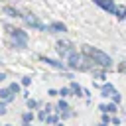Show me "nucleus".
Listing matches in <instances>:
<instances>
[{
    "mask_svg": "<svg viewBox=\"0 0 126 126\" xmlns=\"http://www.w3.org/2000/svg\"><path fill=\"white\" fill-rule=\"evenodd\" d=\"M83 53L93 61L94 67H102V69H110V67H112L110 55H106L104 51H100V49H96V47H93V45H83Z\"/></svg>",
    "mask_w": 126,
    "mask_h": 126,
    "instance_id": "1",
    "label": "nucleus"
},
{
    "mask_svg": "<svg viewBox=\"0 0 126 126\" xmlns=\"http://www.w3.org/2000/svg\"><path fill=\"white\" fill-rule=\"evenodd\" d=\"M26 104H28V108H30V110H35V108L39 106V102H37L35 98H26Z\"/></svg>",
    "mask_w": 126,
    "mask_h": 126,
    "instance_id": "19",
    "label": "nucleus"
},
{
    "mask_svg": "<svg viewBox=\"0 0 126 126\" xmlns=\"http://www.w3.org/2000/svg\"><path fill=\"white\" fill-rule=\"evenodd\" d=\"M51 108H53L51 104H47V106H43V108H41V110L37 112V118H39L41 122H45V120H47V116L51 114Z\"/></svg>",
    "mask_w": 126,
    "mask_h": 126,
    "instance_id": "14",
    "label": "nucleus"
},
{
    "mask_svg": "<svg viewBox=\"0 0 126 126\" xmlns=\"http://www.w3.org/2000/svg\"><path fill=\"white\" fill-rule=\"evenodd\" d=\"M73 93H71V87H61L59 89V96L61 98H67V96H71Z\"/></svg>",
    "mask_w": 126,
    "mask_h": 126,
    "instance_id": "17",
    "label": "nucleus"
},
{
    "mask_svg": "<svg viewBox=\"0 0 126 126\" xmlns=\"http://www.w3.org/2000/svg\"><path fill=\"white\" fill-rule=\"evenodd\" d=\"M110 124H112V126H118V124H120V118H118V116H112Z\"/></svg>",
    "mask_w": 126,
    "mask_h": 126,
    "instance_id": "27",
    "label": "nucleus"
},
{
    "mask_svg": "<svg viewBox=\"0 0 126 126\" xmlns=\"http://www.w3.org/2000/svg\"><path fill=\"white\" fill-rule=\"evenodd\" d=\"M0 126H4V124H0Z\"/></svg>",
    "mask_w": 126,
    "mask_h": 126,
    "instance_id": "34",
    "label": "nucleus"
},
{
    "mask_svg": "<svg viewBox=\"0 0 126 126\" xmlns=\"http://www.w3.org/2000/svg\"><path fill=\"white\" fill-rule=\"evenodd\" d=\"M6 104H8V102H4V100H0V116H4V114L8 112V108H6Z\"/></svg>",
    "mask_w": 126,
    "mask_h": 126,
    "instance_id": "22",
    "label": "nucleus"
},
{
    "mask_svg": "<svg viewBox=\"0 0 126 126\" xmlns=\"http://www.w3.org/2000/svg\"><path fill=\"white\" fill-rule=\"evenodd\" d=\"M94 77L96 79H104V69L100 67V69H94Z\"/></svg>",
    "mask_w": 126,
    "mask_h": 126,
    "instance_id": "21",
    "label": "nucleus"
},
{
    "mask_svg": "<svg viewBox=\"0 0 126 126\" xmlns=\"http://www.w3.org/2000/svg\"><path fill=\"white\" fill-rule=\"evenodd\" d=\"M118 71H120V73H126V61L118 63Z\"/></svg>",
    "mask_w": 126,
    "mask_h": 126,
    "instance_id": "26",
    "label": "nucleus"
},
{
    "mask_svg": "<svg viewBox=\"0 0 126 126\" xmlns=\"http://www.w3.org/2000/svg\"><path fill=\"white\" fill-rule=\"evenodd\" d=\"M2 81H6V73H2V71H0V83H2Z\"/></svg>",
    "mask_w": 126,
    "mask_h": 126,
    "instance_id": "29",
    "label": "nucleus"
},
{
    "mask_svg": "<svg viewBox=\"0 0 126 126\" xmlns=\"http://www.w3.org/2000/svg\"><path fill=\"white\" fill-rule=\"evenodd\" d=\"M0 63H2V61H0Z\"/></svg>",
    "mask_w": 126,
    "mask_h": 126,
    "instance_id": "35",
    "label": "nucleus"
},
{
    "mask_svg": "<svg viewBox=\"0 0 126 126\" xmlns=\"http://www.w3.org/2000/svg\"><path fill=\"white\" fill-rule=\"evenodd\" d=\"M98 8H102L104 12H108V14H114L116 12V4H114V0H93Z\"/></svg>",
    "mask_w": 126,
    "mask_h": 126,
    "instance_id": "7",
    "label": "nucleus"
},
{
    "mask_svg": "<svg viewBox=\"0 0 126 126\" xmlns=\"http://www.w3.org/2000/svg\"><path fill=\"white\" fill-rule=\"evenodd\" d=\"M4 126H12V124H4Z\"/></svg>",
    "mask_w": 126,
    "mask_h": 126,
    "instance_id": "32",
    "label": "nucleus"
},
{
    "mask_svg": "<svg viewBox=\"0 0 126 126\" xmlns=\"http://www.w3.org/2000/svg\"><path fill=\"white\" fill-rule=\"evenodd\" d=\"M22 126H32V124H28V122H22Z\"/></svg>",
    "mask_w": 126,
    "mask_h": 126,
    "instance_id": "31",
    "label": "nucleus"
},
{
    "mask_svg": "<svg viewBox=\"0 0 126 126\" xmlns=\"http://www.w3.org/2000/svg\"><path fill=\"white\" fill-rule=\"evenodd\" d=\"M45 32H49V33H57V32H67V26H65V24H61V22H55V24H49V26L45 28Z\"/></svg>",
    "mask_w": 126,
    "mask_h": 126,
    "instance_id": "10",
    "label": "nucleus"
},
{
    "mask_svg": "<svg viewBox=\"0 0 126 126\" xmlns=\"http://www.w3.org/2000/svg\"><path fill=\"white\" fill-rule=\"evenodd\" d=\"M91 65H93V61H91L85 53H77V51H75V53L67 59V67L73 69V71H89Z\"/></svg>",
    "mask_w": 126,
    "mask_h": 126,
    "instance_id": "3",
    "label": "nucleus"
},
{
    "mask_svg": "<svg viewBox=\"0 0 126 126\" xmlns=\"http://www.w3.org/2000/svg\"><path fill=\"white\" fill-rule=\"evenodd\" d=\"M96 126H108V124H106V122H100V124H96Z\"/></svg>",
    "mask_w": 126,
    "mask_h": 126,
    "instance_id": "30",
    "label": "nucleus"
},
{
    "mask_svg": "<svg viewBox=\"0 0 126 126\" xmlns=\"http://www.w3.org/2000/svg\"><path fill=\"white\" fill-rule=\"evenodd\" d=\"M120 100H122V96H120V93H116V94L112 96V102H116V104H120Z\"/></svg>",
    "mask_w": 126,
    "mask_h": 126,
    "instance_id": "25",
    "label": "nucleus"
},
{
    "mask_svg": "<svg viewBox=\"0 0 126 126\" xmlns=\"http://www.w3.org/2000/svg\"><path fill=\"white\" fill-rule=\"evenodd\" d=\"M55 108H57L59 112H65V110H69V104H67V100H65V98H61V100L57 102V106H55Z\"/></svg>",
    "mask_w": 126,
    "mask_h": 126,
    "instance_id": "18",
    "label": "nucleus"
},
{
    "mask_svg": "<svg viewBox=\"0 0 126 126\" xmlns=\"http://www.w3.org/2000/svg\"><path fill=\"white\" fill-rule=\"evenodd\" d=\"M14 93L10 91V87H6V89H0V100H4V102H12L14 100Z\"/></svg>",
    "mask_w": 126,
    "mask_h": 126,
    "instance_id": "11",
    "label": "nucleus"
},
{
    "mask_svg": "<svg viewBox=\"0 0 126 126\" xmlns=\"http://www.w3.org/2000/svg\"><path fill=\"white\" fill-rule=\"evenodd\" d=\"M55 122H57V116H55V114H49L47 120H45V124H55Z\"/></svg>",
    "mask_w": 126,
    "mask_h": 126,
    "instance_id": "23",
    "label": "nucleus"
},
{
    "mask_svg": "<svg viewBox=\"0 0 126 126\" xmlns=\"http://www.w3.org/2000/svg\"><path fill=\"white\" fill-rule=\"evenodd\" d=\"M4 14L10 16V18H22V16H24V14H22L18 8H14V6H4Z\"/></svg>",
    "mask_w": 126,
    "mask_h": 126,
    "instance_id": "12",
    "label": "nucleus"
},
{
    "mask_svg": "<svg viewBox=\"0 0 126 126\" xmlns=\"http://www.w3.org/2000/svg\"><path fill=\"white\" fill-rule=\"evenodd\" d=\"M33 120H35V114H33L32 110H28V112H24V114H22V122H28V124H32Z\"/></svg>",
    "mask_w": 126,
    "mask_h": 126,
    "instance_id": "16",
    "label": "nucleus"
},
{
    "mask_svg": "<svg viewBox=\"0 0 126 126\" xmlns=\"http://www.w3.org/2000/svg\"><path fill=\"white\" fill-rule=\"evenodd\" d=\"M55 49H57L59 57H61V59H65V61L75 53V45H73L71 41H67V39H59V41L55 43Z\"/></svg>",
    "mask_w": 126,
    "mask_h": 126,
    "instance_id": "4",
    "label": "nucleus"
},
{
    "mask_svg": "<svg viewBox=\"0 0 126 126\" xmlns=\"http://www.w3.org/2000/svg\"><path fill=\"white\" fill-rule=\"evenodd\" d=\"M47 94H49V96H57V94H59V91H55V89H49V91H47Z\"/></svg>",
    "mask_w": 126,
    "mask_h": 126,
    "instance_id": "28",
    "label": "nucleus"
},
{
    "mask_svg": "<svg viewBox=\"0 0 126 126\" xmlns=\"http://www.w3.org/2000/svg\"><path fill=\"white\" fill-rule=\"evenodd\" d=\"M32 83V77H22V87H28Z\"/></svg>",
    "mask_w": 126,
    "mask_h": 126,
    "instance_id": "24",
    "label": "nucleus"
},
{
    "mask_svg": "<svg viewBox=\"0 0 126 126\" xmlns=\"http://www.w3.org/2000/svg\"><path fill=\"white\" fill-rule=\"evenodd\" d=\"M114 16H116L118 20H126V4H116V12H114Z\"/></svg>",
    "mask_w": 126,
    "mask_h": 126,
    "instance_id": "15",
    "label": "nucleus"
},
{
    "mask_svg": "<svg viewBox=\"0 0 126 126\" xmlns=\"http://www.w3.org/2000/svg\"><path fill=\"white\" fill-rule=\"evenodd\" d=\"M116 93H118V91H116V87H114L112 83H102V87H100V96H104V98H112Z\"/></svg>",
    "mask_w": 126,
    "mask_h": 126,
    "instance_id": "8",
    "label": "nucleus"
},
{
    "mask_svg": "<svg viewBox=\"0 0 126 126\" xmlns=\"http://www.w3.org/2000/svg\"><path fill=\"white\" fill-rule=\"evenodd\" d=\"M71 93H73V96H85V89L79 85V83H75V81H71Z\"/></svg>",
    "mask_w": 126,
    "mask_h": 126,
    "instance_id": "13",
    "label": "nucleus"
},
{
    "mask_svg": "<svg viewBox=\"0 0 126 126\" xmlns=\"http://www.w3.org/2000/svg\"><path fill=\"white\" fill-rule=\"evenodd\" d=\"M98 110H100V112L114 114V112L118 110V104H116V102H100V104H98Z\"/></svg>",
    "mask_w": 126,
    "mask_h": 126,
    "instance_id": "9",
    "label": "nucleus"
},
{
    "mask_svg": "<svg viewBox=\"0 0 126 126\" xmlns=\"http://www.w3.org/2000/svg\"><path fill=\"white\" fill-rule=\"evenodd\" d=\"M39 61H43V63H47L49 67H53V69H57V71H67V63H61V61H57V59H51V57H45V55H39Z\"/></svg>",
    "mask_w": 126,
    "mask_h": 126,
    "instance_id": "6",
    "label": "nucleus"
},
{
    "mask_svg": "<svg viewBox=\"0 0 126 126\" xmlns=\"http://www.w3.org/2000/svg\"><path fill=\"white\" fill-rule=\"evenodd\" d=\"M22 20L30 26V28H33V30H39V32H45V24H41V20L37 18V16H33V14H24L22 16Z\"/></svg>",
    "mask_w": 126,
    "mask_h": 126,
    "instance_id": "5",
    "label": "nucleus"
},
{
    "mask_svg": "<svg viewBox=\"0 0 126 126\" xmlns=\"http://www.w3.org/2000/svg\"><path fill=\"white\" fill-rule=\"evenodd\" d=\"M6 33L10 37V45L14 49H26L28 47V33L20 28H14V26H6Z\"/></svg>",
    "mask_w": 126,
    "mask_h": 126,
    "instance_id": "2",
    "label": "nucleus"
},
{
    "mask_svg": "<svg viewBox=\"0 0 126 126\" xmlns=\"http://www.w3.org/2000/svg\"><path fill=\"white\" fill-rule=\"evenodd\" d=\"M57 126H63V124H57Z\"/></svg>",
    "mask_w": 126,
    "mask_h": 126,
    "instance_id": "33",
    "label": "nucleus"
},
{
    "mask_svg": "<svg viewBox=\"0 0 126 126\" xmlns=\"http://www.w3.org/2000/svg\"><path fill=\"white\" fill-rule=\"evenodd\" d=\"M10 91H12L14 94H18V93L22 91V85H20V83H12V85H10Z\"/></svg>",
    "mask_w": 126,
    "mask_h": 126,
    "instance_id": "20",
    "label": "nucleus"
}]
</instances>
